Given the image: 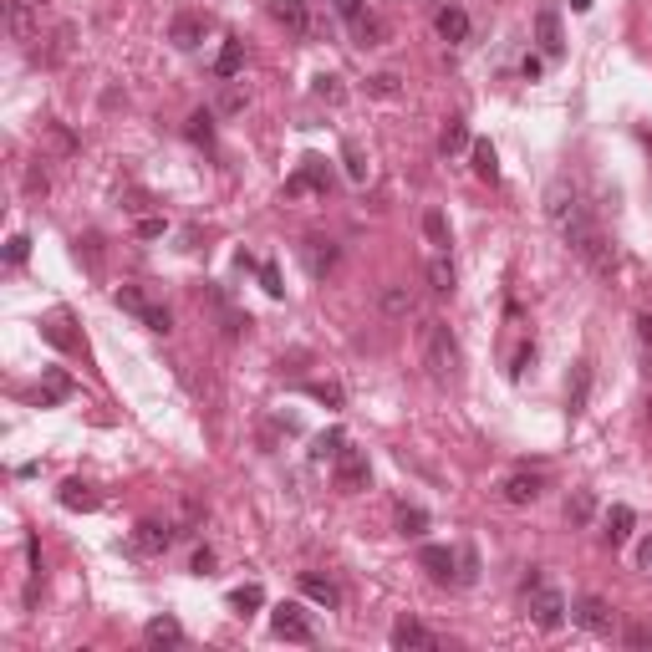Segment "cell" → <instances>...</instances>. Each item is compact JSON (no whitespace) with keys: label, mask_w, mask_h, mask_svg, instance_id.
Listing matches in <instances>:
<instances>
[{"label":"cell","mask_w":652,"mask_h":652,"mask_svg":"<svg viewBox=\"0 0 652 652\" xmlns=\"http://www.w3.org/2000/svg\"><path fill=\"white\" fill-rule=\"evenodd\" d=\"M459 337L448 331V322H428L423 326V367L439 377V383H454L459 377Z\"/></svg>","instance_id":"1"},{"label":"cell","mask_w":652,"mask_h":652,"mask_svg":"<svg viewBox=\"0 0 652 652\" xmlns=\"http://www.w3.org/2000/svg\"><path fill=\"white\" fill-rule=\"evenodd\" d=\"M520 591H525V602H530V617H535V627L555 632L561 622H566V596H561L555 586H546V581H540V570H530Z\"/></svg>","instance_id":"2"},{"label":"cell","mask_w":652,"mask_h":652,"mask_svg":"<svg viewBox=\"0 0 652 652\" xmlns=\"http://www.w3.org/2000/svg\"><path fill=\"white\" fill-rule=\"evenodd\" d=\"M331 464H337V489H342V494H362V489L372 485V469H367L362 448H346L342 444V454H337Z\"/></svg>","instance_id":"3"},{"label":"cell","mask_w":652,"mask_h":652,"mask_svg":"<svg viewBox=\"0 0 652 652\" xmlns=\"http://www.w3.org/2000/svg\"><path fill=\"white\" fill-rule=\"evenodd\" d=\"M270 632L281 637V642H311L316 627H311V617H306L296 602H281V607L270 611Z\"/></svg>","instance_id":"4"},{"label":"cell","mask_w":652,"mask_h":652,"mask_svg":"<svg viewBox=\"0 0 652 652\" xmlns=\"http://www.w3.org/2000/svg\"><path fill=\"white\" fill-rule=\"evenodd\" d=\"M306 189H316V194H326V189H331V168H326L322 153H306L301 168L285 179V194H291V199H296V194H306Z\"/></svg>","instance_id":"5"},{"label":"cell","mask_w":652,"mask_h":652,"mask_svg":"<svg viewBox=\"0 0 652 652\" xmlns=\"http://www.w3.org/2000/svg\"><path fill=\"white\" fill-rule=\"evenodd\" d=\"M500 494H505V505H535V500L546 494V479L530 474V469H515L505 485H500Z\"/></svg>","instance_id":"6"},{"label":"cell","mask_w":652,"mask_h":652,"mask_svg":"<svg viewBox=\"0 0 652 652\" xmlns=\"http://www.w3.org/2000/svg\"><path fill=\"white\" fill-rule=\"evenodd\" d=\"M581 209H586V204H581V194H576L570 183H555V189L546 194V214H550V224H555V229H561V224H570Z\"/></svg>","instance_id":"7"},{"label":"cell","mask_w":652,"mask_h":652,"mask_svg":"<svg viewBox=\"0 0 652 652\" xmlns=\"http://www.w3.org/2000/svg\"><path fill=\"white\" fill-rule=\"evenodd\" d=\"M392 648H398V652H408V648L433 652V648H439V637H433L423 622H413V617H398V622H392Z\"/></svg>","instance_id":"8"},{"label":"cell","mask_w":652,"mask_h":652,"mask_svg":"<svg viewBox=\"0 0 652 652\" xmlns=\"http://www.w3.org/2000/svg\"><path fill=\"white\" fill-rule=\"evenodd\" d=\"M535 41H540V57L546 61L566 57V36H561V16H555V11H540V16H535Z\"/></svg>","instance_id":"9"},{"label":"cell","mask_w":652,"mask_h":652,"mask_svg":"<svg viewBox=\"0 0 652 652\" xmlns=\"http://www.w3.org/2000/svg\"><path fill=\"white\" fill-rule=\"evenodd\" d=\"M204 31H209V20L194 16V11H183V16H174V26H168V41H174L179 51H194L204 41Z\"/></svg>","instance_id":"10"},{"label":"cell","mask_w":652,"mask_h":652,"mask_svg":"<svg viewBox=\"0 0 652 652\" xmlns=\"http://www.w3.org/2000/svg\"><path fill=\"white\" fill-rule=\"evenodd\" d=\"M632 525H637V515H632L627 505H611V509H607V520H602V540H607L611 550L627 546V540H632Z\"/></svg>","instance_id":"11"},{"label":"cell","mask_w":652,"mask_h":652,"mask_svg":"<svg viewBox=\"0 0 652 652\" xmlns=\"http://www.w3.org/2000/svg\"><path fill=\"white\" fill-rule=\"evenodd\" d=\"M418 566H423L433 581H459V570H454V550H448V546H423V550H418Z\"/></svg>","instance_id":"12"},{"label":"cell","mask_w":652,"mask_h":652,"mask_svg":"<svg viewBox=\"0 0 652 652\" xmlns=\"http://www.w3.org/2000/svg\"><path fill=\"white\" fill-rule=\"evenodd\" d=\"M570 617H576V622H581L586 632H611V607L602 602V596H581Z\"/></svg>","instance_id":"13"},{"label":"cell","mask_w":652,"mask_h":652,"mask_svg":"<svg viewBox=\"0 0 652 652\" xmlns=\"http://www.w3.org/2000/svg\"><path fill=\"white\" fill-rule=\"evenodd\" d=\"M270 16L281 20L291 36H306L311 31V16H306V0H270Z\"/></svg>","instance_id":"14"},{"label":"cell","mask_w":652,"mask_h":652,"mask_svg":"<svg viewBox=\"0 0 652 652\" xmlns=\"http://www.w3.org/2000/svg\"><path fill=\"white\" fill-rule=\"evenodd\" d=\"M133 546H138L143 555H159V550H168V546H174V530H168V525H159V520H143V525L133 530Z\"/></svg>","instance_id":"15"},{"label":"cell","mask_w":652,"mask_h":652,"mask_svg":"<svg viewBox=\"0 0 652 652\" xmlns=\"http://www.w3.org/2000/svg\"><path fill=\"white\" fill-rule=\"evenodd\" d=\"M301 596H311V602H316V607H342V591L331 586V581H326V576H316V570H301Z\"/></svg>","instance_id":"16"},{"label":"cell","mask_w":652,"mask_h":652,"mask_svg":"<svg viewBox=\"0 0 652 652\" xmlns=\"http://www.w3.org/2000/svg\"><path fill=\"white\" fill-rule=\"evenodd\" d=\"M586 392H591V362H576V367H570V387H566L570 418H581V413H586Z\"/></svg>","instance_id":"17"},{"label":"cell","mask_w":652,"mask_h":652,"mask_svg":"<svg viewBox=\"0 0 652 652\" xmlns=\"http://www.w3.org/2000/svg\"><path fill=\"white\" fill-rule=\"evenodd\" d=\"M143 642H148V648H179V642H183V627L174 622V617H153V622L143 627Z\"/></svg>","instance_id":"18"},{"label":"cell","mask_w":652,"mask_h":652,"mask_svg":"<svg viewBox=\"0 0 652 652\" xmlns=\"http://www.w3.org/2000/svg\"><path fill=\"white\" fill-rule=\"evenodd\" d=\"M301 250H306V265H311V276H326V270L337 265V244L322 240V235H311V240H306Z\"/></svg>","instance_id":"19"},{"label":"cell","mask_w":652,"mask_h":652,"mask_svg":"<svg viewBox=\"0 0 652 652\" xmlns=\"http://www.w3.org/2000/svg\"><path fill=\"white\" fill-rule=\"evenodd\" d=\"M57 500H61L66 509H97V489L82 485V479H66V485L57 489Z\"/></svg>","instance_id":"20"},{"label":"cell","mask_w":652,"mask_h":652,"mask_svg":"<svg viewBox=\"0 0 652 652\" xmlns=\"http://www.w3.org/2000/svg\"><path fill=\"white\" fill-rule=\"evenodd\" d=\"M464 148H469V122L464 118H448L444 133H439V153L454 159V153H464Z\"/></svg>","instance_id":"21"},{"label":"cell","mask_w":652,"mask_h":652,"mask_svg":"<svg viewBox=\"0 0 652 652\" xmlns=\"http://www.w3.org/2000/svg\"><path fill=\"white\" fill-rule=\"evenodd\" d=\"M433 26H439V36L444 41H464L469 36V16L459 11V5H444V11L433 16Z\"/></svg>","instance_id":"22"},{"label":"cell","mask_w":652,"mask_h":652,"mask_svg":"<svg viewBox=\"0 0 652 652\" xmlns=\"http://www.w3.org/2000/svg\"><path fill=\"white\" fill-rule=\"evenodd\" d=\"M469 153H474V179H485V183L500 179V159H494V143H489V138H479Z\"/></svg>","instance_id":"23"},{"label":"cell","mask_w":652,"mask_h":652,"mask_svg":"<svg viewBox=\"0 0 652 652\" xmlns=\"http://www.w3.org/2000/svg\"><path fill=\"white\" fill-rule=\"evenodd\" d=\"M244 66V41H224L220 46V57H214V77H235V72H240Z\"/></svg>","instance_id":"24"},{"label":"cell","mask_w":652,"mask_h":652,"mask_svg":"<svg viewBox=\"0 0 652 652\" xmlns=\"http://www.w3.org/2000/svg\"><path fill=\"white\" fill-rule=\"evenodd\" d=\"M66 326H72V316H66V311H57L51 322H41V337H46L51 346H61V352H72V346H77V337H72Z\"/></svg>","instance_id":"25"},{"label":"cell","mask_w":652,"mask_h":652,"mask_svg":"<svg viewBox=\"0 0 652 652\" xmlns=\"http://www.w3.org/2000/svg\"><path fill=\"white\" fill-rule=\"evenodd\" d=\"M428 281H433V291H439V296H454L459 276H454V265H448L444 250H439V255H433V265H428Z\"/></svg>","instance_id":"26"},{"label":"cell","mask_w":652,"mask_h":652,"mask_svg":"<svg viewBox=\"0 0 652 652\" xmlns=\"http://www.w3.org/2000/svg\"><path fill=\"white\" fill-rule=\"evenodd\" d=\"M31 0H5V20H11V36L16 41H31Z\"/></svg>","instance_id":"27"},{"label":"cell","mask_w":652,"mask_h":652,"mask_svg":"<svg viewBox=\"0 0 652 652\" xmlns=\"http://www.w3.org/2000/svg\"><path fill=\"white\" fill-rule=\"evenodd\" d=\"M113 306H118V311H133V316H138V322H143V311H148V306H153V301L143 296L138 285H118V291H113Z\"/></svg>","instance_id":"28"},{"label":"cell","mask_w":652,"mask_h":652,"mask_svg":"<svg viewBox=\"0 0 652 652\" xmlns=\"http://www.w3.org/2000/svg\"><path fill=\"white\" fill-rule=\"evenodd\" d=\"M61 398H72V377H66V372H46V387H41V408H57Z\"/></svg>","instance_id":"29"},{"label":"cell","mask_w":652,"mask_h":652,"mask_svg":"<svg viewBox=\"0 0 652 652\" xmlns=\"http://www.w3.org/2000/svg\"><path fill=\"white\" fill-rule=\"evenodd\" d=\"M352 31H357V41H362V46H383V41H387V20L383 16H362Z\"/></svg>","instance_id":"30"},{"label":"cell","mask_w":652,"mask_h":652,"mask_svg":"<svg viewBox=\"0 0 652 652\" xmlns=\"http://www.w3.org/2000/svg\"><path fill=\"white\" fill-rule=\"evenodd\" d=\"M591 509H596L591 489H576V494L566 500V520H570V525H586V520H591Z\"/></svg>","instance_id":"31"},{"label":"cell","mask_w":652,"mask_h":652,"mask_svg":"<svg viewBox=\"0 0 652 652\" xmlns=\"http://www.w3.org/2000/svg\"><path fill=\"white\" fill-rule=\"evenodd\" d=\"M423 235H428L433 250H448V220L439 214V209H428V214H423Z\"/></svg>","instance_id":"32"},{"label":"cell","mask_w":652,"mask_h":652,"mask_svg":"<svg viewBox=\"0 0 652 652\" xmlns=\"http://www.w3.org/2000/svg\"><path fill=\"white\" fill-rule=\"evenodd\" d=\"M229 607H235V611H244V617H250V611H255V607H265V591L255 586V581H250V586L229 591Z\"/></svg>","instance_id":"33"},{"label":"cell","mask_w":652,"mask_h":652,"mask_svg":"<svg viewBox=\"0 0 652 652\" xmlns=\"http://www.w3.org/2000/svg\"><path fill=\"white\" fill-rule=\"evenodd\" d=\"M183 133H189V143H199V148H209V143H214V118H209V113H194Z\"/></svg>","instance_id":"34"},{"label":"cell","mask_w":652,"mask_h":652,"mask_svg":"<svg viewBox=\"0 0 652 652\" xmlns=\"http://www.w3.org/2000/svg\"><path fill=\"white\" fill-rule=\"evenodd\" d=\"M383 311H387V316H408V311H413V296H408L403 285H387V291H383Z\"/></svg>","instance_id":"35"},{"label":"cell","mask_w":652,"mask_h":652,"mask_svg":"<svg viewBox=\"0 0 652 652\" xmlns=\"http://www.w3.org/2000/svg\"><path fill=\"white\" fill-rule=\"evenodd\" d=\"M301 392L316 398V403H326V408H342V387L337 383H301Z\"/></svg>","instance_id":"36"},{"label":"cell","mask_w":652,"mask_h":652,"mask_svg":"<svg viewBox=\"0 0 652 652\" xmlns=\"http://www.w3.org/2000/svg\"><path fill=\"white\" fill-rule=\"evenodd\" d=\"M342 444H346V439L331 428V433H322V439L311 444V459H316V464H322V459H337V454H342Z\"/></svg>","instance_id":"37"},{"label":"cell","mask_w":652,"mask_h":652,"mask_svg":"<svg viewBox=\"0 0 652 652\" xmlns=\"http://www.w3.org/2000/svg\"><path fill=\"white\" fill-rule=\"evenodd\" d=\"M342 159H346V179H352V183H367V159L357 153V143H346Z\"/></svg>","instance_id":"38"},{"label":"cell","mask_w":652,"mask_h":652,"mask_svg":"<svg viewBox=\"0 0 652 652\" xmlns=\"http://www.w3.org/2000/svg\"><path fill=\"white\" fill-rule=\"evenodd\" d=\"M143 326H148V331H159V337H168V331H174V316H168L163 306H148V311H143Z\"/></svg>","instance_id":"39"},{"label":"cell","mask_w":652,"mask_h":652,"mask_svg":"<svg viewBox=\"0 0 652 652\" xmlns=\"http://www.w3.org/2000/svg\"><path fill=\"white\" fill-rule=\"evenodd\" d=\"M423 525H428V515L423 509H398V530H403V535H423Z\"/></svg>","instance_id":"40"},{"label":"cell","mask_w":652,"mask_h":652,"mask_svg":"<svg viewBox=\"0 0 652 652\" xmlns=\"http://www.w3.org/2000/svg\"><path fill=\"white\" fill-rule=\"evenodd\" d=\"M260 285H265V296H276V301H281V296H285V285H281V270H276V265H270V260L260 265Z\"/></svg>","instance_id":"41"},{"label":"cell","mask_w":652,"mask_h":652,"mask_svg":"<svg viewBox=\"0 0 652 652\" xmlns=\"http://www.w3.org/2000/svg\"><path fill=\"white\" fill-rule=\"evenodd\" d=\"M26 255H31V240H26V235H11V244H5V265H26Z\"/></svg>","instance_id":"42"},{"label":"cell","mask_w":652,"mask_h":652,"mask_svg":"<svg viewBox=\"0 0 652 652\" xmlns=\"http://www.w3.org/2000/svg\"><path fill=\"white\" fill-rule=\"evenodd\" d=\"M535 362V342H525L520 346V352H515V367H509V377H515V383H520V377H525V367Z\"/></svg>","instance_id":"43"},{"label":"cell","mask_w":652,"mask_h":652,"mask_svg":"<svg viewBox=\"0 0 652 652\" xmlns=\"http://www.w3.org/2000/svg\"><path fill=\"white\" fill-rule=\"evenodd\" d=\"M367 87H372L377 97H398V77H392V72H377V77L367 82Z\"/></svg>","instance_id":"44"},{"label":"cell","mask_w":652,"mask_h":652,"mask_svg":"<svg viewBox=\"0 0 652 652\" xmlns=\"http://www.w3.org/2000/svg\"><path fill=\"white\" fill-rule=\"evenodd\" d=\"M316 97H326V102H342V82L337 77H316V87H311Z\"/></svg>","instance_id":"45"},{"label":"cell","mask_w":652,"mask_h":652,"mask_svg":"<svg viewBox=\"0 0 652 652\" xmlns=\"http://www.w3.org/2000/svg\"><path fill=\"white\" fill-rule=\"evenodd\" d=\"M331 5H337V16H342V20H352V26H357V20L367 16V11H362V0H331Z\"/></svg>","instance_id":"46"},{"label":"cell","mask_w":652,"mask_h":652,"mask_svg":"<svg viewBox=\"0 0 652 652\" xmlns=\"http://www.w3.org/2000/svg\"><path fill=\"white\" fill-rule=\"evenodd\" d=\"M474 576H479V561H474V550H459V581H474Z\"/></svg>","instance_id":"47"},{"label":"cell","mask_w":652,"mask_h":652,"mask_svg":"<svg viewBox=\"0 0 652 652\" xmlns=\"http://www.w3.org/2000/svg\"><path fill=\"white\" fill-rule=\"evenodd\" d=\"M627 648H652V627H642V622L627 627Z\"/></svg>","instance_id":"48"},{"label":"cell","mask_w":652,"mask_h":652,"mask_svg":"<svg viewBox=\"0 0 652 652\" xmlns=\"http://www.w3.org/2000/svg\"><path fill=\"white\" fill-rule=\"evenodd\" d=\"M209 566H214V550H209V546H199V550H194V570L204 576Z\"/></svg>","instance_id":"49"},{"label":"cell","mask_w":652,"mask_h":652,"mask_svg":"<svg viewBox=\"0 0 652 652\" xmlns=\"http://www.w3.org/2000/svg\"><path fill=\"white\" fill-rule=\"evenodd\" d=\"M138 235H143V240H159V235H163V220H143Z\"/></svg>","instance_id":"50"},{"label":"cell","mask_w":652,"mask_h":652,"mask_svg":"<svg viewBox=\"0 0 652 652\" xmlns=\"http://www.w3.org/2000/svg\"><path fill=\"white\" fill-rule=\"evenodd\" d=\"M540 66H546V61H540V57H525V66H520V72H525V77L535 82V77H540Z\"/></svg>","instance_id":"51"},{"label":"cell","mask_w":652,"mask_h":652,"mask_svg":"<svg viewBox=\"0 0 652 652\" xmlns=\"http://www.w3.org/2000/svg\"><path fill=\"white\" fill-rule=\"evenodd\" d=\"M637 337H642V342H652V316H637Z\"/></svg>","instance_id":"52"},{"label":"cell","mask_w":652,"mask_h":652,"mask_svg":"<svg viewBox=\"0 0 652 652\" xmlns=\"http://www.w3.org/2000/svg\"><path fill=\"white\" fill-rule=\"evenodd\" d=\"M637 555H642V566L652 570V535H648V540H642V550H637Z\"/></svg>","instance_id":"53"},{"label":"cell","mask_w":652,"mask_h":652,"mask_svg":"<svg viewBox=\"0 0 652 652\" xmlns=\"http://www.w3.org/2000/svg\"><path fill=\"white\" fill-rule=\"evenodd\" d=\"M570 11H591V0H570Z\"/></svg>","instance_id":"54"},{"label":"cell","mask_w":652,"mask_h":652,"mask_svg":"<svg viewBox=\"0 0 652 652\" xmlns=\"http://www.w3.org/2000/svg\"><path fill=\"white\" fill-rule=\"evenodd\" d=\"M31 5H41V0H31Z\"/></svg>","instance_id":"55"}]
</instances>
